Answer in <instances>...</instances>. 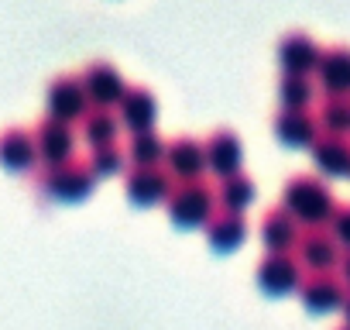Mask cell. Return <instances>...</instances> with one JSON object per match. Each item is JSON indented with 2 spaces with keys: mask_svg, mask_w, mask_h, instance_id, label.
<instances>
[{
  "mask_svg": "<svg viewBox=\"0 0 350 330\" xmlns=\"http://www.w3.org/2000/svg\"><path fill=\"white\" fill-rule=\"evenodd\" d=\"M295 238H299V224H295V217L282 203L268 207L261 214V241H265L268 251H292Z\"/></svg>",
  "mask_w": 350,
  "mask_h": 330,
  "instance_id": "ffe728a7",
  "label": "cell"
},
{
  "mask_svg": "<svg viewBox=\"0 0 350 330\" xmlns=\"http://www.w3.org/2000/svg\"><path fill=\"white\" fill-rule=\"evenodd\" d=\"M86 162H90V169H93L96 176H103V173H120V169H124V144H120V141L93 144L90 155H86Z\"/></svg>",
  "mask_w": 350,
  "mask_h": 330,
  "instance_id": "484cf974",
  "label": "cell"
},
{
  "mask_svg": "<svg viewBox=\"0 0 350 330\" xmlns=\"http://www.w3.org/2000/svg\"><path fill=\"white\" fill-rule=\"evenodd\" d=\"M172 183L175 179H172V173L165 169L161 162H154V165H127V169H124V193L137 207L165 203Z\"/></svg>",
  "mask_w": 350,
  "mask_h": 330,
  "instance_id": "277c9868",
  "label": "cell"
},
{
  "mask_svg": "<svg viewBox=\"0 0 350 330\" xmlns=\"http://www.w3.org/2000/svg\"><path fill=\"white\" fill-rule=\"evenodd\" d=\"M316 120H319L323 131L350 134V93H326V97L319 100Z\"/></svg>",
  "mask_w": 350,
  "mask_h": 330,
  "instance_id": "603a6c76",
  "label": "cell"
},
{
  "mask_svg": "<svg viewBox=\"0 0 350 330\" xmlns=\"http://www.w3.org/2000/svg\"><path fill=\"white\" fill-rule=\"evenodd\" d=\"M340 309H343V323L350 327V289H347V296H343V306H340Z\"/></svg>",
  "mask_w": 350,
  "mask_h": 330,
  "instance_id": "f1b7e54d",
  "label": "cell"
},
{
  "mask_svg": "<svg viewBox=\"0 0 350 330\" xmlns=\"http://www.w3.org/2000/svg\"><path fill=\"white\" fill-rule=\"evenodd\" d=\"M165 169L172 173V179H200L206 169V151L203 141L196 134H172L165 141Z\"/></svg>",
  "mask_w": 350,
  "mask_h": 330,
  "instance_id": "52a82bcc",
  "label": "cell"
},
{
  "mask_svg": "<svg viewBox=\"0 0 350 330\" xmlns=\"http://www.w3.org/2000/svg\"><path fill=\"white\" fill-rule=\"evenodd\" d=\"M316 59H319V42L309 31L292 28L278 38V62L285 73H309Z\"/></svg>",
  "mask_w": 350,
  "mask_h": 330,
  "instance_id": "2e32d148",
  "label": "cell"
},
{
  "mask_svg": "<svg viewBox=\"0 0 350 330\" xmlns=\"http://www.w3.org/2000/svg\"><path fill=\"white\" fill-rule=\"evenodd\" d=\"M165 210L179 227H203L210 220V214L217 210V193L203 176L179 179V183H172V190L165 196Z\"/></svg>",
  "mask_w": 350,
  "mask_h": 330,
  "instance_id": "3957f363",
  "label": "cell"
},
{
  "mask_svg": "<svg viewBox=\"0 0 350 330\" xmlns=\"http://www.w3.org/2000/svg\"><path fill=\"white\" fill-rule=\"evenodd\" d=\"M213 193H217V203H220L224 210H237V214H244V207L254 200V179L241 169V173L224 176L220 186H213Z\"/></svg>",
  "mask_w": 350,
  "mask_h": 330,
  "instance_id": "7402d4cb",
  "label": "cell"
},
{
  "mask_svg": "<svg viewBox=\"0 0 350 330\" xmlns=\"http://www.w3.org/2000/svg\"><path fill=\"white\" fill-rule=\"evenodd\" d=\"M93 183H96V173L90 169L86 158H76V155H69L62 162H45L35 173V186L55 200H66V203L83 200L93 190Z\"/></svg>",
  "mask_w": 350,
  "mask_h": 330,
  "instance_id": "7a4b0ae2",
  "label": "cell"
},
{
  "mask_svg": "<svg viewBox=\"0 0 350 330\" xmlns=\"http://www.w3.org/2000/svg\"><path fill=\"white\" fill-rule=\"evenodd\" d=\"M312 162L326 176H350V134H333V131H319L309 144Z\"/></svg>",
  "mask_w": 350,
  "mask_h": 330,
  "instance_id": "4fadbf2b",
  "label": "cell"
},
{
  "mask_svg": "<svg viewBox=\"0 0 350 330\" xmlns=\"http://www.w3.org/2000/svg\"><path fill=\"white\" fill-rule=\"evenodd\" d=\"M79 127L86 134L90 144H103V141H117V127H120V117L107 107V103H90L79 117Z\"/></svg>",
  "mask_w": 350,
  "mask_h": 330,
  "instance_id": "44dd1931",
  "label": "cell"
},
{
  "mask_svg": "<svg viewBox=\"0 0 350 330\" xmlns=\"http://www.w3.org/2000/svg\"><path fill=\"white\" fill-rule=\"evenodd\" d=\"M31 138H35V151L45 158V162H62L76 151V131L69 120H59L52 114H45L35 127H31Z\"/></svg>",
  "mask_w": 350,
  "mask_h": 330,
  "instance_id": "30bf717a",
  "label": "cell"
},
{
  "mask_svg": "<svg viewBox=\"0 0 350 330\" xmlns=\"http://www.w3.org/2000/svg\"><path fill=\"white\" fill-rule=\"evenodd\" d=\"M336 330H350V327H347V323H340V327H336Z\"/></svg>",
  "mask_w": 350,
  "mask_h": 330,
  "instance_id": "f546056e",
  "label": "cell"
},
{
  "mask_svg": "<svg viewBox=\"0 0 350 330\" xmlns=\"http://www.w3.org/2000/svg\"><path fill=\"white\" fill-rule=\"evenodd\" d=\"M38 158L35 151V138H31V127L25 124H8L0 131V162L8 169H31Z\"/></svg>",
  "mask_w": 350,
  "mask_h": 330,
  "instance_id": "d6986e66",
  "label": "cell"
},
{
  "mask_svg": "<svg viewBox=\"0 0 350 330\" xmlns=\"http://www.w3.org/2000/svg\"><path fill=\"white\" fill-rule=\"evenodd\" d=\"M326 224H329L326 231L333 234V241L343 244V248H350V203H336Z\"/></svg>",
  "mask_w": 350,
  "mask_h": 330,
  "instance_id": "4316f807",
  "label": "cell"
},
{
  "mask_svg": "<svg viewBox=\"0 0 350 330\" xmlns=\"http://www.w3.org/2000/svg\"><path fill=\"white\" fill-rule=\"evenodd\" d=\"M312 79L309 73H282L278 76V100L282 107H309L312 103Z\"/></svg>",
  "mask_w": 350,
  "mask_h": 330,
  "instance_id": "d4e9b609",
  "label": "cell"
},
{
  "mask_svg": "<svg viewBox=\"0 0 350 330\" xmlns=\"http://www.w3.org/2000/svg\"><path fill=\"white\" fill-rule=\"evenodd\" d=\"M299 296H302V303H306L309 313H329V309H340L343 306L347 285H343V279L333 268L329 272H309L299 282Z\"/></svg>",
  "mask_w": 350,
  "mask_h": 330,
  "instance_id": "9c48e42d",
  "label": "cell"
},
{
  "mask_svg": "<svg viewBox=\"0 0 350 330\" xmlns=\"http://www.w3.org/2000/svg\"><path fill=\"white\" fill-rule=\"evenodd\" d=\"M206 151V169H213L220 179L230 173H241V162H244V148L234 127H213L203 141Z\"/></svg>",
  "mask_w": 350,
  "mask_h": 330,
  "instance_id": "8fae6325",
  "label": "cell"
},
{
  "mask_svg": "<svg viewBox=\"0 0 350 330\" xmlns=\"http://www.w3.org/2000/svg\"><path fill=\"white\" fill-rule=\"evenodd\" d=\"M254 279H258V285L268 296H285V292L299 289L302 265H299V258L292 251H265L258 268H254Z\"/></svg>",
  "mask_w": 350,
  "mask_h": 330,
  "instance_id": "5b68a950",
  "label": "cell"
},
{
  "mask_svg": "<svg viewBox=\"0 0 350 330\" xmlns=\"http://www.w3.org/2000/svg\"><path fill=\"white\" fill-rule=\"evenodd\" d=\"M271 127L285 144H312L319 134V120L309 107H278L271 114Z\"/></svg>",
  "mask_w": 350,
  "mask_h": 330,
  "instance_id": "5bb4252c",
  "label": "cell"
},
{
  "mask_svg": "<svg viewBox=\"0 0 350 330\" xmlns=\"http://www.w3.org/2000/svg\"><path fill=\"white\" fill-rule=\"evenodd\" d=\"M45 103H49V114L59 117V120L83 117V110L90 107V97H86V86H83L79 73H59V76H52L49 86H45Z\"/></svg>",
  "mask_w": 350,
  "mask_h": 330,
  "instance_id": "8992f818",
  "label": "cell"
},
{
  "mask_svg": "<svg viewBox=\"0 0 350 330\" xmlns=\"http://www.w3.org/2000/svg\"><path fill=\"white\" fill-rule=\"evenodd\" d=\"M295 258L309 272H329L340 262V244L333 241L326 227H306L295 238Z\"/></svg>",
  "mask_w": 350,
  "mask_h": 330,
  "instance_id": "ba28073f",
  "label": "cell"
},
{
  "mask_svg": "<svg viewBox=\"0 0 350 330\" xmlns=\"http://www.w3.org/2000/svg\"><path fill=\"white\" fill-rule=\"evenodd\" d=\"M203 231H206V241H210L217 251H234V248L247 238V220H244V214H237V210L217 207V210L210 214V220L203 224Z\"/></svg>",
  "mask_w": 350,
  "mask_h": 330,
  "instance_id": "ac0fdd59",
  "label": "cell"
},
{
  "mask_svg": "<svg viewBox=\"0 0 350 330\" xmlns=\"http://www.w3.org/2000/svg\"><path fill=\"white\" fill-rule=\"evenodd\" d=\"M79 79H83V86H86V97L93 100V103H113V100H120V93H124V76H120V69L110 62V59H90L83 69H79Z\"/></svg>",
  "mask_w": 350,
  "mask_h": 330,
  "instance_id": "7c38bea8",
  "label": "cell"
},
{
  "mask_svg": "<svg viewBox=\"0 0 350 330\" xmlns=\"http://www.w3.org/2000/svg\"><path fill=\"white\" fill-rule=\"evenodd\" d=\"M124 155H131V165H154L165 155V138L154 127H141L131 131V141L124 148Z\"/></svg>",
  "mask_w": 350,
  "mask_h": 330,
  "instance_id": "cb8c5ba5",
  "label": "cell"
},
{
  "mask_svg": "<svg viewBox=\"0 0 350 330\" xmlns=\"http://www.w3.org/2000/svg\"><path fill=\"white\" fill-rule=\"evenodd\" d=\"M336 275L343 279V285H350V248L340 251V262H336Z\"/></svg>",
  "mask_w": 350,
  "mask_h": 330,
  "instance_id": "83f0119b",
  "label": "cell"
},
{
  "mask_svg": "<svg viewBox=\"0 0 350 330\" xmlns=\"http://www.w3.org/2000/svg\"><path fill=\"white\" fill-rule=\"evenodd\" d=\"M120 120L131 127V131H141V127H151L154 124V114H158V103H154V93L144 86V83H131L124 86L120 93Z\"/></svg>",
  "mask_w": 350,
  "mask_h": 330,
  "instance_id": "e0dca14e",
  "label": "cell"
},
{
  "mask_svg": "<svg viewBox=\"0 0 350 330\" xmlns=\"http://www.w3.org/2000/svg\"><path fill=\"white\" fill-rule=\"evenodd\" d=\"M312 69L326 93H350V45L336 42L329 49H319V59Z\"/></svg>",
  "mask_w": 350,
  "mask_h": 330,
  "instance_id": "9a60e30c",
  "label": "cell"
},
{
  "mask_svg": "<svg viewBox=\"0 0 350 330\" xmlns=\"http://www.w3.org/2000/svg\"><path fill=\"white\" fill-rule=\"evenodd\" d=\"M282 207L295 217V224L326 227L336 200H333V190L326 186L323 176H316V173H295L282 186Z\"/></svg>",
  "mask_w": 350,
  "mask_h": 330,
  "instance_id": "6da1fadb",
  "label": "cell"
}]
</instances>
